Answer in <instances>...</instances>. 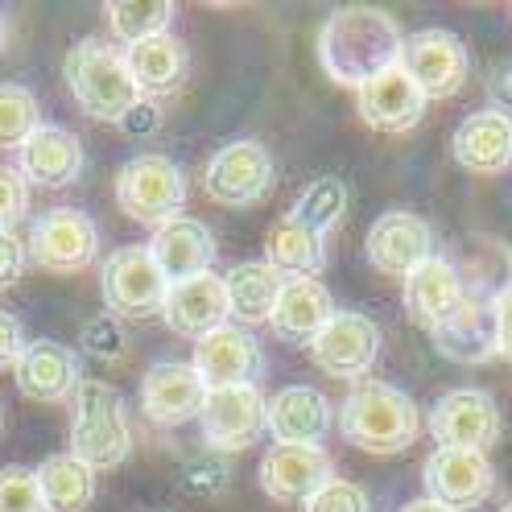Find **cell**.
Returning <instances> with one entry per match:
<instances>
[{
	"label": "cell",
	"mask_w": 512,
	"mask_h": 512,
	"mask_svg": "<svg viewBox=\"0 0 512 512\" xmlns=\"http://www.w3.org/2000/svg\"><path fill=\"white\" fill-rule=\"evenodd\" d=\"M71 455L91 471L120 467L133 455V426H128V405L120 389L108 380L83 376L71 393Z\"/></svg>",
	"instance_id": "cell-3"
},
{
	"label": "cell",
	"mask_w": 512,
	"mask_h": 512,
	"mask_svg": "<svg viewBox=\"0 0 512 512\" xmlns=\"http://www.w3.org/2000/svg\"><path fill=\"white\" fill-rule=\"evenodd\" d=\"M38 488H42L46 512H87L95 504V471L79 463L71 451L50 455L38 467Z\"/></svg>",
	"instance_id": "cell-31"
},
{
	"label": "cell",
	"mask_w": 512,
	"mask_h": 512,
	"mask_svg": "<svg viewBox=\"0 0 512 512\" xmlns=\"http://www.w3.org/2000/svg\"><path fill=\"white\" fill-rule=\"evenodd\" d=\"M331 426L335 405L310 384H290V389L273 393V401L265 405V430L273 434V442L285 446H323Z\"/></svg>",
	"instance_id": "cell-19"
},
{
	"label": "cell",
	"mask_w": 512,
	"mask_h": 512,
	"mask_svg": "<svg viewBox=\"0 0 512 512\" xmlns=\"http://www.w3.org/2000/svg\"><path fill=\"white\" fill-rule=\"evenodd\" d=\"M335 475L327 446H285L273 442L261 459V488L281 504H306Z\"/></svg>",
	"instance_id": "cell-18"
},
{
	"label": "cell",
	"mask_w": 512,
	"mask_h": 512,
	"mask_svg": "<svg viewBox=\"0 0 512 512\" xmlns=\"http://www.w3.org/2000/svg\"><path fill=\"white\" fill-rule=\"evenodd\" d=\"M25 273V240H17V232H0V290L17 285Z\"/></svg>",
	"instance_id": "cell-41"
},
{
	"label": "cell",
	"mask_w": 512,
	"mask_h": 512,
	"mask_svg": "<svg viewBox=\"0 0 512 512\" xmlns=\"http://www.w3.org/2000/svg\"><path fill=\"white\" fill-rule=\"evenodd\" d=\"M116 203L128 219L145 223V228H162V223L182 215V203H186L182 166L166 153L128 157L116 170Z\"/></svg>",
	"instance_id": "cell-5"
},
{
	"label": "cell",
	"mask_w": 512,
	"mask_h": 512,
	"mask_svg": "<svg viewBox=\"0 0 512 512\" xmlns=\"http://www.w3.org/2000/svg\"><path fill=\"white\" fill-rule=\"evenodd\" d=\"M426 95L422 87L413 83L401 67L376 75L372 83H364L356 91V108H360V120L376 133H409L418 128V120L426 116Z\"/></svg>",
	"instance_id": "cell-22"
},
{
	"label": "cell",
	"mask_w": 512,
	"mask_h": 512,
	"mask_svg": "<svg viewBox=\"0 0 512 512\" xmlns=\"http://www.w3.org/2000/svg\"><path fill=\"white\" fill-rule=\"evenodd\" d=\"M174 13L178 9L170 5V0H112V5L104 9L112 38L124 42V46H137V42L157 38V34H170Z\"/></svg>",
	"instance_id": "cell-33"
},
{
	"label": "cell",
	"mask_w": 512,
	"mask_h": 512,
	"mask_svg": "<svg viewBox=\"0 0 512 512\" xmlns=\"http://www.w3.org/2000/svg\"><path fill=\"white\" fill-rule=\"evenodd\" d=\"M145 248L170 285L207 273L215 261V236L195 215H178V219L162 223V228H153V240Z\"/></svg>",
	"instance_id": "cell-24"
},
{
	"label": "cell",
	"mask_w": 512,
	"mask_h": 512,
	"mask_svg": "<svg viewBox=\"0 0 512 512\" xmlns=\"http://www.w3.org/2000/svg\"><path fill=\"white\" fill-rule=\"evenodd\" d=\"M488 108L512 120V58L488 75Z\"/></svg>",
	"instance_id": "cell-43"
},
{
	"label": "cell",
	"mask_w": 512,
	"mask_h": 512,
	"mask_svg": "<svg viewBox=\"0 0 512 512\" xmlns=\"http://www.w3.org/2000/svg\"><path fill=\"white\" fill-rule=\"evenodd\" d=\"M302 512H372V500H368V492L360 484L331 475L327 484L302 504Z\"/></svg>",
	"instance_id": "cell-38"
},
{
	"label": "cell",
	"mask_w": 512,
	"mask_h": 512,
	"mask_svg": "<svg viewBox=\"0 0 512 512\" xmlns=\"http://www.w3.org/2000/svg\"><path fill=\"white\" fill-rule=\"evenodd\" d=\"M0 512H46L38 471H29V467L0 471Z\"/></svg>",
	"instance_id": "cell-37"
},
{
	"label": "cell",
	"mask_w": 512,
	"mask_h": 512,
	"mask_svg": "<svg viewBox=\"0 0 512 512\" xmlns=\"http://www.w3.org/2000/svg\"><path fill=\"white\" fill-rule=\"evenodd\" d=\"M178 484L190 492V496H223L232 484V467L223 455L215 451H203V455H190L182 467H178Z\"/></svg>",
	"instance_id": "cell-35"
},
{
	"label": "cell",
	"mask_w": 512,
	"mask_h": 512,
	"mask_svg": "<svg viewBox=\"0 0 512 512\" xmlns=\"http://www.w3.org/2000/svg\"><path fill=\"white\" fill-rule=\"evenodd\" d=\"M162 318L174 335H186V339H203L211 331H219L228 318V290H223V277L219 273H199V277H186V281H174L170 294H166V306H162Z\"/></svg>",
	"instance_id": "cell-20"
},
{
	"label": "cell",
	"mask_w": 512,
	"mask_h": 512,
	"mask_svg": "<svg viewBox=\"0 0 512 512\" xmlns=\"http://www.w3.org/2000/svg\"><path fill=\"white\" fill-rule=\"evenodd\" d=\"M157 512H166V508H157Z\"/></svg>",
	"instance_id": "cell-49"
},
{
	"label": "cell",
	"mask_w": 512,
	"mask_h": 512,
	"mask_svg": "<svg viewBox=\"0 0 512 512\" xmlns=\"http://www.w3.org/2000/svg\"><path fill=\"white\" fill-rule=\"evenodd\" d=\"M467 298V285H463V273L451 256H430L405 277V314L413 318L418 327L434 331L438 323H446Z\"/></svg>",
	"instance_id": "cell-23"
},
{
	"label": "cell",
	"mask_w": 512,
	"mask_h": 512,
	"mask_svg": "<svg viewBox=\"0 0 512 512\" xmlns=\"http://www.w3.org/2000/svg\"><path fill=\"white\" fill-rule=\"evenodd\" d=\"M9 29H13V21H9V13H5V9H0V50L9 46Z\"/></svg>",
	"instance_id": "cell-46"
},
{
	"label": "cell",
	"mask_w": 512,
	"mask_h": 512,
	"mask_svg": "<svg viewBox=\"0 0 512 512\" xmlns=\"http://www.w3.org/2000/svg\"><path fill=\"white\" fill-rule=\"evenodd\" d=\"M100 294H104V306L112 318H128V323L141 318L145 323V318L162 314L170 281L162 277V269H157L145 244H128V248H116L104 261Z\"/></svg>",
	"instance_id": "cell-6"
},
{
	"label": "cell",
	"mask_w": 512,
	"mask_h": 512,
	"mask_svg": "<svg viewBox=\"0 0 512 512\" xmlns=\"http://www.w3.org/2000/svg\"><path fill=\"white\" fill-rule=\"evenodd\" d=\"M17 174L42 190H62L83 174V141L62 124H38L17 149Z\"/></svg>",
	"instance_id": "cell-21"
},
{
	"label": "cell",
	"mask_w": 512,
	"mask_h": 512,
	"mask_svg": "<svg viewBox=\"0 0 512 512\" xmlns=\"http://www.w3.org/2000/svg\"><path fill=\"white\" fill-rule=\"evenodd\" d=\"M265 393L256 384H232V389H207V401L199 409V434L207 451L232 455L248 451L265 434Z\"/></svg>",
	"instance_id": "cell-10"
},
{
	"label": "cell",
	"mask_w": 512,
	"mask_h": 512,
	"mask_svg": "<svg viewBox=\"0 0 512 512\" xmlns=\"http://www.w3.org/2000/svg\"><path fill=\"white\" fill-rule=\"evenodd\" d=\"M500 512H512V500H508V504H504V508H500Z\"/></svg>",
	"instance_id": "cell-48"
},
{
	"label": "cell",
	"mask_w": 512,
	"mask_h": 512,
	"mask_svg": "<svg viewBox=\"0 0 512 512\" xmlns=\"http://www.w3.org/2000/svg\"><path fill=\"white\" fill-rule=\"evenodd\" d=\"M157 128H162V108H157V100H137L120 116V133H128V137H153Z\"/></svg>",
	"instance_id": "cell-40"
},
{
	"label": "cell",
	"mask_w": 512,
	"mask_h": 512,
	"mask_svg": "<svg viewBox=\"0 0 512 512\" xmlns=\"http://www.w3.org/2000/svg\"><path fill=\"white\" fill-rule=\"evenodd\" d=\"M335 318V298L318 277H285L273 302L269 323L285 343H314L318 331Z\"/></svg>",
	"instance_id": "cell-25"
},
{
	"label": "cell",
	"mask_w": 512,
	"mask_h": 512,
	"mask_svg": "<svg viewBox=\"0 0 512 512\" xmlns=\"http://www.w3.org/2000/svg\"><path fill=\"white\" fill-rule=\"evenodd\" d=\"M492 314H496V351L504 360H512V285L492 302Z\"/></svg>",
	"instance_id": "cell-44"
},
{
	"label": "cell",
	"mask_w": 512,
	"mask_h": 512,
	"mask_svg": "<svg viewBox=\"0 0 512 512\" xmlns=\"http://www.w3.org/2000/svg\"><path fill=\"white\" fill-rule=\"evenodd\" d=\"M13 380H17L21 397H29V401H42V405L71 401V393L83 380L79 351L58 339H29L13 364Z\"/></svg>",
	"instance_id": "cell-16"
},
{
	"label": "cell",
	"mask_w": 512,
	"mask_h": 512,
	"mask_svg": "<svg viewBox=\"0 0 512 512\" xmlns=\"http://www.w3.org/2000/svg\"><path fill=\"white\" fill-rule=\"evenodd\" d=\"M397 512H451V508H442V504H434V500H409L405 508H397Z\"/></svg>",
	"instance_id": "cell-45"
},
{
	"label": "cell",
	"mask_w": 512,
	"mask_h": 512,
	"mask_svg": "<svg viewBox=\"0 0 512 512\" xmlns=\"http://www.w3.org/2000/svg\"><path fill=\"white\" fill-rule=\"evenodd\" d=\"M422 484H426V500L451 508V512H471L492 496L496 471H492L484 451L438 446V451H430V459L422 463Z\"/></svg>",
	"instance_id": "cell-11"
},
{
	"label": "cell",
	"mask_w": 512,
	"mask_h": 512,
	"mask_svg": "<svg viewBox=\"0 0 512 512\" xmlns=\"http://www.w3.org/2000/svg\"><path fill=\"white\" fill-rule=\"evenodd\" d=\"M124 67L133 75L141 100H157V95L178 91L186 75V46L174 34H157L137 46H124Z\"/></svg>",
	"instance_id": "cell-28"
},
{
	"label": "cell",
	"mask_w": 512,
	"mask_h": 512,
	"mask_svg": "<svg viewBox=\"0 0 512 512\" xmlns=\"http://www.w3.org/2000/svg\"><path fill=\"white\" fill-rule=\"evenodd\" d=\"M62 79H67L71 100L91 120L120 124V116L141 100L133 75L124 67V54L100 38H83L79 46L67 50V58H62Z\"/></svg>",
	"instance_id": "cell-4"
},
{
	"label": "cell",
	"mask_w": 512,
	"mask_h": 512,
	"mask_svg": "<svg viewBox=\"0 0 512 512\" xmlns=\"http://www.w3.org/2000/svg\"><path fill=\"white\" fill-rule=\"evenodd\" d=\"M500 405L484 389H455L438 397L430 409V434L438 446H459V451H484L500 438Z\"/></svg>",
	"instance_id": "cell-13"
},
{
	"label": "cell",
	"mask_w": 512,
	"mask_h": 512,
	"mask_svg": "<svg viewBox=\"0 0 512 512\" xmlns=\"http://www.w3.org/2000/svg\"><path fill=\"white\" fill-rule=\"evenodd\" d=\"M203 401H207V384L182 360H157L141 376V409H145V418L153 426L199 422Z\"/></svg>",
	"instance_id": "cell-17"
},
{
	"label": "cell",
	"mask_w": 512,
	"mask_h": 512,
	"mask_svg": "<svg viewBox=\"0 0 512 512\" xmlns=\"http://www.w3.org/2000/svg\"><path fill=\"white\" fill-rule=\"evenodd\" d=\"M405 34L393 13L372 5H343L318 29V62L343 87H364L401 62Z\"/></svg>",
	"instance_id": "cell-1"
},
{
	"label": "cell",
	"mask_w": 512,
	"mask_h": 512,
	"mask_svg": "<svg viewBox=\"0 0 512 512\" xmlns=\"http://www.w3.org/2000/svg\"><path fill=\"white\" fill-rule=\"evenodd\" d=\"M281 273L269 269L265 261H244L236 269L223 273V290H228V318L236 327H256V323H269L273 302L281 294Z\"/></svg>",
	"instance_id": "cell-29"
},
{
	"label": "cell",
	"mask_w": 512,
	"mask_h": 512,
	"mask_svg": "<svg viewBox=\"0 0 512 512\" xmlns=\"http://www.w3.org/2000/svg\"><path fill=\"white\" fill-rule=\"evenodd\" d=\"M418 430H422L418 405L389 380L364 376L351 384V393L339 405V434L368 455H401L413 446Z\"/></svg>",
	"instance_id": "cell-2"
},
{
	"label": "cell",
	"mask_w": 512,
	"mask_h": 512,
	"mask_svg": "<svg viewBox=\"0 0 512 512\" xmlns=\"http://www.w3.org/2000/svg\"><path fill=\"white\" fill-rule=\"evenodd\" d=\"M368 261L376 273L405 281L422 261L434 256V228L413 211H384L368 228Z\"/></svg>",
	"instance_id": "cell-14"
},
{
	"label": "cell",
	"mask_w": 512,
	"mask_h": 512,
	"mask_svg": "<svg viewBox=\"0 0 512 512\" xmlns=\"http://www.w3.org/2000/svg\"><path fill=\"white\" fill-rule=\"evenodd\" d=\"M79 351H83V356H91V360H100V364L124 360L128 335H124V327H120V318H112L108 310L95 314V318H87L83 331H79Z\"/></svg>",
	"instance_id": "cell-36"
},
{
	"label": "cell",
	"mask_w": 512,
	"mask_h": 512,
	"mask_svg": "<svg viewBox=\"0 0 512 512\" xmlns=\"http://www.w3.org/2000/svg\"><path fill=\"white\" fill-rule=\"evenodd\" d=\"M38 124V95L21 83H0V149H21Z\"/></svg>",
	"instance_id": "cell-34"
},
{
	"label": "cell",
	"mask_w": 512,
	"mask_h": 512,
	"mask_svg": "<svg viewBox=\"0 0 512 512\" xmlns=\"http://www.w3.org/2000/svg\"><path fill=\"white\" fill-rule=\"evenodd\" d=\"M199 380L207 389H232V384H256V376L265 372V351L261 339L252 331L236 327V323H223L219 331L203 335L195 343V364Z\"/></svg>",
	"instance_id": "cell-15"
},
{
	"label": "cell",
	"mask_w": 512,
	"mask_h": 512,
	"mask_svg": "<svg viewBox=\"0 0 512 512\" xmlns=\"http://www.w3.org/2000/svg\"><path fill=\"white\" fill-rule=\"evenodd\" d=\"M25 343H29V339H25L21 318L9 314V310H0V372L17 364V356L25 351Z\"/></svg>",
	"instance_id": "cell-42"
},
{
	"label": "cell",
	"mask_w": 512,
	"mask_h": 512,
	"mask_svg": "<svg viewBox=\"0 0 512 512\" xmlns=\"http://www.w3.org/2000/svg\"><path fill=\"white\" fill-rule=\"evenodd\" d=\"M0 430H5V409H0Z\"/></svg>",
	"instance_id": "cell-47"
},
{
	"label": "cell",
	"mask_w": 512,
	"mask_h": 512,
	"mask_svg": "<svg viewBox=\"0 0 512 512\" xmlns=\"http://www.w3.org/2000/svg\"><path fill=\"white\" fill-rule=\"evenodd\" d=\"M397 67L422 87L426 100H451L471 79V50L451 29L430 25V29H418V34L405 38Z\"/></svg>",
	"instance_id": "cell-8"
},
{
	"label": "cell",
	"mask_w": 512,
	"mask_h": 512,
	"mask_svg": "<svg viewBox=\"0 0 512 512\" xmlns=\"http://www.w3.org/2000/svg\"><path fill=\"white\" fill-rule=\"evenodd\" d=\"M273 178H277L273 153L261 141L240 137L211 153V162L203 170V190L219 207H252L273 190Z\"/></svg>",
	"instance_id": "cell-7"
},
{
	"label": "cell",
	"mask_w": 512,
	"mask_h": 512,
	"mask_svg": "<svg viewBox=\"0 0 512 512\" xmlns=\"http://www.w3.org/2000/svg\"><path fill=\"white\" fill-rule=\"evenodd\" d=\"M29 211V182L17 174V166L0 162V232H13Z\"/></svg>",
	"instance_id": "cell-39"
},
{
	"label": "cell",
	"mask_w": 512,
	"mask_h": 512,
	"mask_svg": "<svg viewBox=\"0 0 512 512\" xmlns=\"http://www.w3.org/2000/svg\"><path fill=\"white\" fill-rule=\"evenodd\" d=\"M100 256V228L79 207H54L34 219L25 240V261L46 273H79Z\"/></svg>",
	"instance_id": "cell-9"
},
{
	"label": "cell",
	"mask_w": 512,
	"mask_h": 512,
	"mask_svg": "<svg viewBox=\"0 0 512 512\" xmlns=\"http://www.w3.org/2000/svg\"><path fill=\"white\" fill-rule=\"evenodd\" d=\"M314 364L335 380H364L380 356V327L360 310H335L331 323L310 343Z\"/></svg>",
	"instance_id": "cell-12"
},
{
	"label": "cell",
	"mask_w": 512,
	"mask_h": 512,
	"mask_svg": "<svg viewBox=\"0 0 512 512\" xmlns=\"http://www.w3.org/2000/svg\"><path fill=\"white\" fill-rule=\"evenodd\" d=\"M265 265L281 277H318L327 269V244L294 219H277L265 236Z\"/></svg>",
	"instance_id": "cell-30"
},
{
	"label": "cell",
	"mask_w": 512,
	"mask_h": 512,
	"mask_svg": "<svg viewBox=\"0 0 512 512\" xmlns=\"http://www.w3.org/2000/svg\"><path fill=\"white\" fill-rule=\"evenodd\" d=\"M343 215H347V186H343V178H331V174L314 178L294 199V207L285 211V219H294L298 228L323 236V240L331 228H339Z\"/></svg>",
	"instance_id": "cell-32"
},
{
	"label": "cell",
	"mask_w": 512,
	"mask_h": 512,
	"mask_svg": "<svg viewBox=\"0 0 512 512\" xmlns=\"http://www.w3.org/2000/svg\"><path fill=\"white\" fill-rule=\"evenodd\" d=\"M451 149H455V162L467 174L496 178L512 166V120L492 112V108L471 112L467 120H459Z\"/></svg>",
	"instance_id": "cell-27"
},
{
	"label": "cell",
	"mask_w": 512,
	"mask_h": 512,
	"mask_svg": "<svg viewBox=\"0 0 512 512\" xmlns=\"http://www.w3.org/2000/svg\"><path fill=\"white\" fill-rule=\"evenodd\" d=\"M434 351L455 364H488L496 360V314L488 298H463V306L430 331Z\"/></svg>",
	"instance_id": "cell-26"
}]
</instances>
